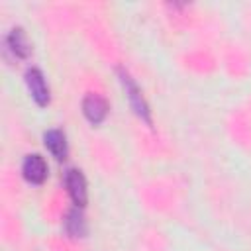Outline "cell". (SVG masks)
Listing matches in <instances>:
<instances>
[{
    "label": "cell",
    "mask_w": 251,
    "mask_h": 251,
    "mask_svg": "<svg viewBox=\"0 0 251 251\" xmlns=\"http://www.w3.org/2000/svg\"><path fill=\"white\" fill-rule=\"evenodd\" d=\"M118 75H120V80H122V84H124V88H126V94H127V98H129V104H131L133 112H135L145 124L151 126V112H149V106H147L145 98L141 96L139 86L133 82V78H131L124 69H120Z\"/></svg>",
    "instance_id": "obj_1"
},
{
    "label": "cell",
    "mask_w": 251,
    "mask_h": 251,
    "mask_svg": "<svg viewBox=\"0 0 251 251\" xmlns=\"http://www.w3.org/2000/svg\"><path fill=\"white\" fill-rule=\"evenodd\" d=\"M65 186L67 192L71 196V200L75 202V206L82 208L88 200V188H86V178L78 169H69L65 173Z\"/></svg>",
    "instance_id": "obj_2"
},
{
    "label": "cell",
    "mask_w": 251,
    "mask_h": 251,
    "mask_svg": "<svg viewBox=\"0 0 251 251\" xmlns=\"http://www.w3.org/2000/svg\"><path fill=\"white\" fill-rule=\"evenodd\" d=\"M25 84L31 92V98L39 104V106H47L49 102V86L45 82V76L39 69H27L25 73Z\"/></svg>",
    "instance_id": "obj_3"
},
{
    "label": "cell",
    "mask_w": 251,
    "mask_h": 251,
    "mask_svg": "<svg viewBox=\"0 0 251 251\" xmlns=\"http://www.w3.org/2000/svg\"><path fill=\"white\" fill-rule=\"evenodd\" d=\"M24 178L31 184H41L47 178V163L41 155H27L22 165Z\"/></svg>",
    "instance_id": "obj_4"
},
{
    "label": "cell",
    "mask_w": 251,
    "mask_h": 251,
    "mask_svg": "<svg viewBox=\"0 0 251 251\" xmlns=\"http://www.w3.org/2000/svg\"><path fill=\"white\" fill-rule=\"evenodd\" d=\"M82 112L90 124H100L108 114V102L98 94H88L82 100Z\"/></svg>",
    "instance_id": "obj_5"
},
{
    "label": "cell",
    "mask_w": 251,
    "mask_h": 251,
    "mask_svg": "<svg viewBox=\"0 0 251 251\" xmlns=\"http://www.w3.org/2000/svg\"><path fill=\"white\" fill-rule=\"evenodd\" d=\"M8 47H10V51L16 55V57H20V59H25L27 55H29V51H31V45H29V41H27V37H25V31L22 29V27H14L10 33H8Z\"/></svg>",
    "instance_id": "obj_6"
},
{
    "label": "cell",
    "mask_w": 251,
    "mask_h": 251,
    "mask_svg": "<svg viewBox=\"0 0 251 251\" xmlns=\"http://www.w3.org/2000/svg\"><path fill=\"white\" fill-rule=\"evenodd\" d=\"M45 139V147L51 151V155L55 159H65L67 157V139H65V133L61 129H49L45 131L43 135Z\"/></svg>",
    "instance_id": "obj_7"
},
{
    "label": "cell",
    "mask_w": 251,
    "mask_h": 251,
    "mask_svg": "<svg viewBox=\"0 0 251 251\" xmlns=\"http://www.w3.org/2000/svg\"><path fill=\"white\" fill-rule=\"evenodd\" d=\"M65 229L71 237H82L86 233V222L78 206H75L65 218Z\"/></svg>",
    "instance_id": "obj_8"
}]
</instances>
